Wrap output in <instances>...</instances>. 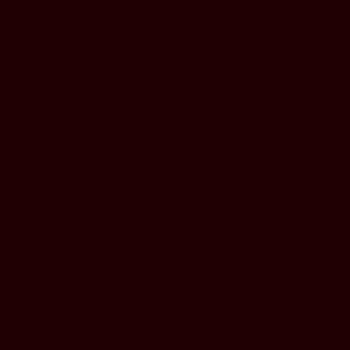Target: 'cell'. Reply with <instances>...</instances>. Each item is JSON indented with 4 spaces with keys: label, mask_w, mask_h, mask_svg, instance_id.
<instances>
[]
</instances>
